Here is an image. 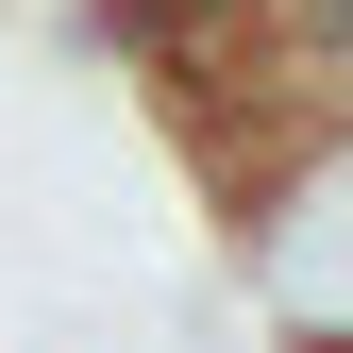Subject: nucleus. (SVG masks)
Listing matches in <instances>:
<instances>
[{"label":"nucleus","mask_w":353,"mask_h":353,"mask_svg":"<svg viewBox=\"0 0 353 353\" xmlns=\"http://www.w3.org/2000/svg\"><path fill=\"white\" fill-rule=\"evenodd\" d=\"M236 286L286 353H353V118H320L286 168H252V236Z\"/></svg>","instance_id":"nucleus-1"}]
</instances>
